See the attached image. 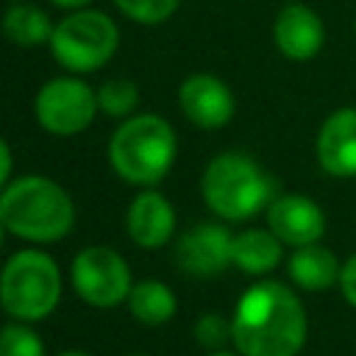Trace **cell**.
<instances>
[{
    "label": "cell",
    "mask_w": 356,
    "mask_h": 356,
    "mask_svg": "<svg viewBox=\"0 0 356 356\" xmlns=\"http://www.w3.org/2000/svg\"><path fill=\"white\" fill-rule=\"evenodd\" d=\"M306 334V309L295 289L281 281H259L236 300L231 342L239 356H298Z\"/></svg>",
    "instance_id": "6da1fadb"
},
{
    "label": "cell",
    "mask_w": 356,
    "mask_h": 356,
    "mask_svg": "<svg viewBox=\"0 0 356 356\" xmlns=\"http://www.w3.org/2000/svg\"><path fill=\"white\" fill-rule=\"evenodd\" d=\"M0 222L19 239L58 242L72 231L75 206L61 184L44 175H22L0 192Z\"/></svg>",
    "instance_id": "7a4b0ae2"
},
{
    "label": "cell",
    "mask_w": 356,
    "mask_h": 356,
    "mask_svg": "<svg viewBox=\"0 0 356 356\" xmlns=\"http://www.w3.org/2000/svg\"><path fill=\"white\" fill-rule=\"evenodd\" d=\"M200 192L220 220L239 222L256 217L275 200V181L248 153L228 150L206 164Z\"/></svg>",
    "instance_id": "3957f363"
},
{
    "label": "cell",
    "mask_w": 356,
    "mask_h": 356,
    "mask_svg": "<svg viewBox=\"0 0 356 356\" xmlns=\"http://www.w3.org/2000/svg\"><path fill=\"white\" fill-rule=\"evenodd\" d=\"M175 150L178 139L164 117L136 114L114 131L108 142V161L125 184L156 186L170 172Z\"/></svg>",
    "instance_id": "277c9868"
},
{
    "label": "cell",
    "mask_w": 356,
    "mask_h": 356,
    "mask_svg": "<svg viewBox=\"0 0 356 356\" xmlns=\"http://www.w3.org/2000/svg\"><path fill=\"white\" fill-rule=\"evenodd\" d=\"M61 300V270L44 250H19L0 270V306L19 323L44 320Z\"/></svg>",
    "instance_id": "5b68a950"
},
{
    "label": "cell",
    "mask_w": 356,
    "mask_h": 356,
    "mask_svg": "<svg viewBox=\"0 0 356 356\" xmlns=\"http://www.w3.org/2000/svg\"><path fill=\"white\" fill-rule=\"evenodd\" d=\"M120 31L108 14L78 8L64 17L50 36L53 58L70 72H95L117 53Z\"/></svg>",
    "instance_id": "8992f818"
},
{
    "label": "cell",
    "mask_w": 356,
    "mask_h": 356,
    "mask_svg": "<svg viewBox=\"0 0 356 356\" xmlns=\"http://www.w3.org/2000/svg\"><path fill=\"white\" fill-rule=\"evenodd\" d=\"M70 278H72L78 298L95 309H111V306L128 300L131 286H134L128 261L106 245L83 248L72 259Z\"/></svg>",
    "instance_id": "52a82bcc"
},
{
    "label": "cell",
    "mask_w": 356,
    "mask_h": 356,
    "mask_svg": "<svg viewBox=\"0 0 356 356\" xmlns=\"http://www.w3.org/2000/svg\"><path fill=\"white\" fill-rule=\"evenodd\" d=\"M33 114L47 134L75 136L92 125L97 114V95L78 78H53L36 92Z\"/></svg>",
    "instance_id": "ba28073f"
},
{
    "label": "cell",
    "mask_w": 356,
    "mask_h": 356,
    "mask_svg": "<svg viewBox=\"0 0 356 356\" xmlns=\"http://www.w3.org/2000/svg\"><path fill=\"white\" fill-rule=\"evenodd\" d=\"M267 228L292 248L314 245L325 234V214L309 195H275L267 206Z\"/></svg>",
    "instance_id": "9c48e42d"
},
{
    "label": "cell",
    "mask_w": 356,
    "mask_h": 356,
    "mask_svg": "<svg viewBox=\"0 0 356 356\" xmlns=\"http://www.w3.org/2000/svg\"><path fill=\"white\" fill-rule=\"evenodd\" d=\"M231 231L220 222H197L192 225L175 248L178 264L197 278L220 275L231 264Z\"/></svg>",
    "instance_id": "30bf717a"
},
{
    "label": "cell",
    "mask_w": 356,
    "mask_h": 356,
    "mask_svg": "<svg viewBox=\"0 0 356 356\" xmlns=\"http://www.w3.org/2000/svg\"><path fill=\"white\" fill-rule=\"evenodd\" d=\"M314 156L328 175L356 178V106H342L323 120Z\"/></svg>",
    "instance_id": "8fae6325"
},
{
    "label": "cell",
    "mask_w": 356,
    "mask_h": 356,
    "mask_svg": "<svg viewBox=\"0 0 356 356\" xmlns=\"http://www.w3.org/2000/svg\"><path fill=\"white\" fill-rule=\"evenodd\" d=\"M178 103H181L184 117L197 128H222L234 117V108H236V100L228 83L206 72L189 75L181 83Z\"/></svg>",
    "instance_id": "7c38bea8"
},
{
    "label": "cell",
    "mask_w": 356,
    "mask_h": 356,
    "mask_svg": "<svg viewBox=\"0 0 356 356\" xmlns=\"http://www.w3.org/2000/svg\"><path fill=\"white\" fill-rule=\"evenodd\" d=\"M273 39L281 56L292 61L314 58L325 44V25L320 14L303 3H286L273 22Z\"/></svg>",
    "instance_id": "4fadbf2b"
},
{
    "label": "cell",
    "mask_w": 356,
    "mask_h": 356,
    "mask_svg": "<svg viewBox=\"0 0 356 356\" xmlns=\"http://www.w3.org/2000/svg\"><path fill=\"white\" fill-rule=\"evenodd\" d=\"M125 228L139 248L156 250L167 245L175 234V209L161 192L145 189L131 200L125 214Z\"/></svg>",
    "instance_id": "5bb4252c"
},
{
    "label": "cell",
    "mask_w": 356,
    "mask_h": 356,
    "mask_svg": "<svg viewBox=\"0 0 356 356\" xmlns=\"http://www.w3.org/2000/svg\"><path fill=\"white\" fill-rule=\"evenodd\" d=\"M286 273L295 286H300L306 292H323V289H331L334 284H339L342 264L334 250L314 242V245H303V248L292 250V256L286 261Z\"/></svg>",
    "instance_id": "9a60e30c"
},
{
    "label": "cell",
    "mask_w": 356,
    "mask_h": 356,
    "mask_svg": "<svg viewBox=\"0 0 356 356\" xmlns=\"http://www.w3.org/2000/svg\"><path fill=\"white\" fill-rule=\"evenodd\" d=\"M281 245L270 228H248L231 242V264L248 275H264L281 264Z\"/></svg>",
    "instance_id": "2e32d148"
},
{
    "label": "cell",
    "mask_w": 356,
    "mask_h": 356,
    "mask_svg": "<svg viewBox=\"0 0 356 356\" xmlns=\"http://www.w3.org/2000/svg\"><path fill=\"white\" fill-rule=\"evenodd\" d=\"M175 309H178L175 295H172V289H170L164 281L145 278V281H136V284L131 286L128 312H131L142 325H164L167 320H172Z\"/></svg>",
    "instance_id": "e0dca14e"
},
{
    "label": "cell",
    "mask_w": 356,
    "mask_h": 356,
    "mask_svg": "<svg viewBox=\"0 0 356 356\" xmlns=\"http://www.w3.org/2000/svg\"><path fill=\"white\" fill-rule=\"evenodd\" d=\"M53 28L56 25H50V17L31 3H14L3 14V33L19 47H39L50 42Z\"/></svg>",
    "instance_id": "ac0fdd59"
},
{
    "label": "cell",
    "mask_w": 356,
    "mask_h": 356,
    "mask_svg": "<svg viewBox=\"0 0 356 356\" xmlns=\"http://www.w3.org/2000/svg\"><path fill=\"white\" fill-rule=\"evenodd\" d=\"M136 103H139V92L134 81L111 78L97 89V108L108 117H125L136 108Z\"/></svg>",
    "instance_id": "d6986e66"
},
{
    "label": "cell",
    "mask_w": 356,
    "mask_h": 356,
    "mask_svg": "<svg viewBox=\"0 0 356 356\" xmlns=\"http://www.w3.org/2000/svg\"><path fill=\"white\" fill-rule=\"evenodd\" d=\"M0 356H44V342L28 323L14 320L0 328Z\"/></svg>",
    "instance_id": "ffe728a7"
},
{
    "label": "cell",
    "mask_w": 356,
    "mask_h": 356,
    "mask_svg": "<svg viewBox=\"0 0 356 356\" xmlns=\"http://www.w3.org/2000/svg\"><path fill=\"white\" fill-rule=\"evenodd\" d=\"M181 0H114V6L142 25H159L175 14Z\"/></svg>",
    "instance_id": "44dd1931"
},
{
    "label": "cell",
    "mask_w": 356,
    "mask_h": 356,
    "mask_svg": "<svg viewBox=\"0 0 356 356\" xmlns=\"http://www.w3.org/2000/svg\"><path fill=\"white\" fill-rule=\"evenodd\" d=\"M195 339L197 345L209 348V350H220L228 339H231V320L220 317V314H203L195 323Z\"/></svg>",
    "instance_id": "7402d4cb"
},
{
    "label": "cell",
    "mask_w": 356,
    "mask_h": 356,
    "mask_svg": "<svg viewBox=\"0 0 356 356\" xmlns=\"http://www.w3.org/2000/svg\"><path fill=\"white\" fill-rule=\"evenodd\" d=\"M339 289H342L345 300L356 309V253L348 256V261L342 264V273H339Z\"/></svg>",
    "instance_id": "603a6c76"
},
{
    "label": "cell",
    "mask_w": 356,
    "mask_h": 356,
    "mask_svg": "<svg viewBox=\"0 0 356 356\" xmlns=\"http://www.w3.org/2000/svg\"><path fill=\"white\" fill-rule=\"evenodd\" d=\"M11 167H14V159H11V147H8V142L0 136V192L8 186V178H11Z\"/></svg>",
    "instance_id": "cb8c5ba5"
},
{
    "label": "cell",
    "mask_w": 356,
    "mask_h": 356,
    "mask_svg": "<svg viewBox=\"0 0 356 356\" xmlns=\"http://www.w3.org/2000/svg\"><path fill=\"white\" fill-rule=\"evenodd\" d=\"M53 6H58V8H72V11H78V8H83V6H89L92 0H50Z\"/></svg>",
    "instance_id": "d4e9b609"
},
{
    "label": "cell",
    "mask_w": 356,
    "mask_h": 356,
    "mask_svg": "<svg viewBox=\"0 0 356 356\" xmlns=\"http://www.w3.org/2000/svg\"><path fill=\"white\" fill-rule=\"evenodd\" d=\"M58 356H89V353H83V350H64V353H58Z\"/></svg>",
    "instance_id": "484cf974"
},
{
    "label": "cell",
    "mask_w": 356,
    "mask_h": 356,
    "mask_svg": "<svg viewBox=\"0 0 356 356\" xmlns=\"http://www.w3.org/2000/svg\"><path fill=\"white\" fill-rule=\"evenodd\" d=\"M209 356H236V353H228V350H211Z\"/></svg>",
    "instance_id": "4316f807"
},
{
    "label": "cell",
    "mask_w": 356,
    "mask_h": 356,
    "mask_svg": "<svg viewBox=\"0 0 356 356\" xmlns=\"http://www.w3.org/2000/svg\"><path fill=\"white\" fill-rule=\"evenodd\" d=\"M3 234H6V228H3V222H0V248H3Z\"/></svg>",
    "instance_id": "83f0119b"
},
{
    "label": "cell",
    "mask_w": 356,
    "mask_h": 356,
    "mask_svg": "<svg viewBox=\"0 0 356 356\" xmlns=\"http://www.w3.org/2000/svg\"><path fill=\"white\" fill-rule=\"evenodd\" d=\"M134 356H145V353H134Z\"/></svg>",
    "instance_id": "f1b7e54d"
},
{
    "label": "cell",
    "mask_w": 356,
    "mask_h": 356,
    "mask_svg": "<svg viewBox=\"0 0 356 356\" xmlns=\"http://www.w3.org/2000/svg\"><path fill=\"white\" fill-rule=\"evenodd\" d=\"M353 33H356V22H353Z\"/></svg>",
    "instance_id": "f546056e"
},
{
    "label": "cell",
    "mask_w": 356,
    "mask_h": 356,
    "mask_svg": "<svg viewBox=\"0 0 356 356\" xmlns=\"http://www.w3.org/2000/svg\"><path fill=\"white\" fill-rule=\"evenodd\" d=\"M17 3H19V0H17Z\"/></svg>",
    "instance_id": "4dcf8cb0"
}]
</instances>
